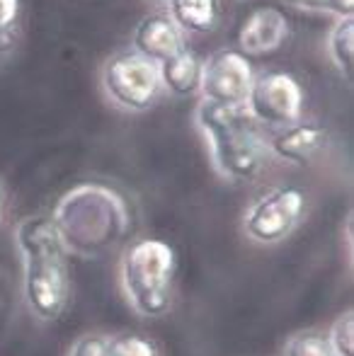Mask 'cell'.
Segmentation results:
<instances>
[{"label":"cell","mask_w":354,"mask_h":356,"mask_svg":"<svg viewBox=\"0 0 354 356\" xmlns=\"http://www.w3.org/2000/svg\"><path fill=\"white\" fill-rule=\"evenodd\" d=\"M68 254L95 259L117 250L131 235L127 197L102 182H83L58 199L51 213Z\"/></svg>","instance_id":"6da1fadb"},{"label":"cell","mask_w":354,"mask_h":356,"mask_svg":"<svg viewBox=\"0 0 354 356\" xmlns=\"http://www.w3.org/2000/svg\"><path fill=\"white\" fill-rule=\"evenodd\" d=\"M15 248L22 257V298L32 318L56 323L71 300V264L51 216H24L15 225Z\"/></svg>","instance_id":"7a4b0ae2"},{"label":"cell","mask_w":354,"mask_h":356,"mask_svg":"<svg viewBox=\"0 0 354 356\" xmlns=\"http://www.w3.org/2000/svg\"><path fill=\"white\" fill-rule=\"evenodd\" d=\"M192 119L209 163L223 182L243 184L260 177L269 160L267 136L246 107H223L199 99Z\"/></svg>","instance_id":"3957f363"},{"label":"cell","mask_w":354,"mask_h":356,"mask_svg":"<svg viewBox=\"0 0 354 356\" xmlns=\"http://www.w3.org/2000/svg\"><path fill=\"white\" fill-rule=\"evenodd\" d=\"M177 254L158 238L129 243L119 259V286L129 308L141 318H163L172 308Z\"/></svg>","instance_id":"277c9868"},{"label":"cell","mask_w":354,"mask_h":356,"mask_svg":"<svg viewBox=\"0 0 354 356\" xmlns=\"http://www.w3.org/2000/svg\"><path fill=\"white\" fill-rule=\"evenodd\" d=\"M99 88L114 109L127 114H143L158 104L163 95L158 63L141 56L131 47L114 51L99 68Z\"/></svg>","instance_id":"5b68a950"},{"label":"cell","mask_w":354,"mask_h":356,"mask_svg":"<svg viewBox=\"0 0 354 356\" xmlns=\"http://www.w3.org/2000/svg\"><path fill=\"white\" fill-rule=\"evenodd\" d=\"M303 216H306L303 189L293 184L272 187L248 204L241 230L255 245H279L301 225Z\"/></svg>","instance_id":"8992f818"},{"label":"cell","mask_w":354,"mask_h":356,"mask_svg":"<svg viewBox=\"0 0 354 356\" xmlns=\"http://www.w3.org/2000/svg\"><path fill=\"white\" fill-rule=\"evenodd\" d=\"M303 88L287 71H262L255 73L250 95L246 99V109L262 129L291 127L303 119Z\"/></svg>","instance_id":"52a82bcc"},{"label":"cell","mask_w":354,"mask_h":356,"mask_svg":"<svg viewBox=\"0 0 354 356\" xmlns=\"http://www.w3.org/2000/svg\"><path fill=\"white\" fill-rule=\"evenodd\" d=\"M252 80H255V68L250 56L238 51L236 47L216 49L211 56L204 58L199 99L223 107H246Z\"/></svg>","instance_id":"ba28073f"},{"label":"cell","mask_w":354,"mask_h":356,"mask_svg":"<svg viewBox=\"0 0 354 356\" xmlns=\"http://www.w3.org/2000/svg\"><path fill=\"white\" fill-rule=\"evenodd\" d=\"M289 39V17L284 10L265 5L255 8L241 22L236 34V49L246 56H267L284 47Z\"/></svg>","instance_id":"9c48e42d"},{"label":"cell","mask_w":354,"mask_h":356,"mask_svg":"<svg viewBox=\"0 0 354 356\" xmlns=\"http://www.w3.org/2000/svg\"><path fill=\"white\" fill-rule=\"evenodd\" d=\"M330 145V134L316 122H296L267 136L269 158L289 165H308Z\"/></svg>","instance_id":"30bf717a"},{"label":"cell","mask_w":354,"mask_h":356,"mask_svg":"<svg viewBox=\"0 0 354 356\" xmlns=\"http://www.w3.org/2000/svg\"><path fill=\"white\" fill-rule=\"evenodd\" d=\"M187 47V37L168 13H148L138 19L131 37V49L153 63H163Z\"/></svg>","instance_id":"8fae6325"},{"label":"cell","mask_w":354,"mask_h":356,"mask_svg":"<svg viewBox=\"0 0 354 356\" xmlns=\"http://www.w3.org/2000/svg\"><path fill=\"white\" fill-rule=\"evenodd\" d=\"M202 71L204 58H199L192 49L184 47L175 56L158 63L163 92H170L172 97H194L202 88Z\"/></svg>","instance_id":"7c38bea8"},{"label":"cell","mask_w":354,"mask_h":356,"mask_svg":"<svg viewBox=\"0 0 354 356\" xmlns=\"http://www.w3.org/2000/svg\"><path fill=\"white\" fill-rule=\"evenodd\" d=\"M166 5V13L184 37L211 34L221 22V0H168Z\"/></svg>","instance_id":"4fadbf2b"},{"label":"cell","mask_w":354,"mask_h":356,"mask_svg":"<svg viewBox=\"0 0 354 356\" xmlns=\"http://www.w3.org/2000/svg\"><path fill=\"white\" fill-rule=\"evenodd\" d=\"M325 51L335 71L352 83L354 73V17L335 19L325 39Z\"/></svg>","instance_id":"5bb4252c"},{"label":"cell","mask_w":354,"mask_h":356,"mask_svg":"<svg viewBox=\"0 0 354 356\" xmlns=\"http://www.w3.org/2000/svg\"><path fill=\"white\" fill-rule=\"evenodd\" d=\"M282 356H335L328 344L325 332L321 330H301L291 334L284 344Z\"/></svg>","instance_id":"9a60e30c"},{"label":"cell","mask_w":354,"mask_h":356,"mask_svg":"<svg viewBox=\"0 0 354 356\" xmlns=\"http://www.w3.org/2000/svg\"><path fill=\"white\" fill-rule=\"evenodd\" d=\"M277 5L296 13H311V15H328V17L345 19L354 17V0H274Z\"/></svg>","instance_id":"2e32d148"},{"label":"cell","mask_w":354,"mask_h":356,"mask_svg":"<svg viewBox=\"0 0 354 356\" xmlns=\"http://www.w3.org/2000/svg\"><path fill=\"white\" fill-rule=\"evenodd\" d=\"M328 344H330L335 356H354V310L340 313L325 332Z\"/></svg>","instance_id":"e0dca14e"},{"label":"cell","mask_w":354,"mask_h":356,"mask_svg":"<svg viewBox=\"0 0 354 356\" xmlns=\"http://www.w3.org/2000/svg\"><path fill=\"white\" fill-rule=\"evenodd\" d=\"M109 356H161V349L143 334L122 332L109 334Z\"/></svg>","instance_id":"ac0fdd59"},{"label":"cell","mask_w":354,"mask_h":356,"mask_svg":"<svg viewBox=\"0 0 354 356\" xmlns=\"http://www.w3.org/2000/svg\"><path fill=\"white\" fill-rule=\"evenodd\" d=\"M68 356H109V334L88 332L81 334L68 349Z\"/></svg>","instance_id":"d6986e66"},{"label":"cell","mask_w":354,"mask_h":356,"mask_svg":"<svg viewBox=\"0 0 354 356\" xmlns=\"http://www.w3.org/2000/svg\"><path fill=\"white\" fill-rule=\"evenodd\" d=\"M19 10H22L19 0H0V51H5L3 44L10 42V34L19 19Z\"/></svg>","instance_id":"ffe728a7"},{"label":"cell","mask_w":354,"mask_h":356,"mask_svg":"<svg viewBox=\"0 0 354 356\" xmlns=\"http://www.w3.org/2000/svg\"><path fill=\"white\" fill-rule=\"evenodd\" d=\"M5 211H8V194H5V187H3V182H0V223H3V218H5Z\"/></svg>","instance_id":"44dd1931"},{"label":"cell","mask_w":354,"mask_h":356,"mask_svg":"<svg viewBox=\"0 0 354 356\" xmlns=\"http://www.w3.org/2000/svg\"><path fill=\"white\" fill-rule=\"evenodd\" d=\"M146 3H168V0H146Z\"/></svg>","instance_id":"7402d4cb"}]
</instances>
